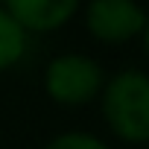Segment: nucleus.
Listing matches in <instances>:
<instances>
[{
	"label": "nucleus",
	"instance_id": "f257e3e1",
	"mask_svg": "<svg viewBox=\"0 0 149 149\" xmlns=\"http://www.w3.org/2000/svg\"><path fill=\"white\" fill-rule=\"evenodd\" d=\"M105 120L114 134L132 143L149 140V76L140 70H123L105 85Z\"/></svg>",
	"mask_w": 149,
	"mask_h": 149
},
{
	"label": "nucleus",
	"instance_id": "f03ea898",
	"mask_svg": "<svg viewBox=\"0 0 149 149\" xmlns=\"http://www.w3.org/2000/svg\"><path fill=\"white\" fill-rule=\"evenodd\" d=\"M47 94L61 105H82L102 88V70L88 56H58L50 61L44 76Z\"/></svg>",
	"mask_w": 149,
	"mask_h": 149
},
{
	"label": "nucleus",
	"instance_id": "7ed1b4c3",
	"mask_svg": "<svg viewBox=\"0 0 149 149\" xmlns=\"http://www.w3.org/2000/svg\"><path fill=\"white\" fill-rule=\"evenodd\" d=\"M85 24L94 38L105 44H123L146 26V15L134 0H91Z\"/></svg>",
	"mask_w": 149,
	"mask_h": 149
},
{
	"label": "nucleus",
	"instance_id": "20e7f679",
	"mask_svg": "<svg viewBox=\"0 0 149 149\" xmlns=\"http://www.w3.org/2000/svg\"><path fill=\"white\" fill-rule=\"evenodd\" d=\"M79 0H6V12L26 32H50L67 24L76 12Z\"/></svg>",
	"mask_w": 149,
	"mask_h": 149
},
{
	"label": "nucleus",
	"instance_id": "39448f33",
	"mask_svg": "<svg viewBox=\"0 0 149 149\" xmlns=\"http://www.w3.org/2000/svg\"><path fill=\"white\" fill-rule=\"evenodd\" d=\"M26 50V32L15 24V18L0 9V70L18 64V58Z\"/></svg>",
	"mask_w": 149,
	"mask_h": 149
},
{
	"label": "nucleus",
	"instance_id": "423d86ee",
	"mask_svg": "<svg viewBox=\"0 0 149 149\" xmlns=\"http://www.w3.org/2000/svg\"><path fill=\"white\" fill-rule=\"evenodd\" d=\"M47 149H108L102 140L91 137V134H79V132H73V134H61L56 137Z\"/></svg>",
	"mask_w": 149,
	"mask_h": 149
},
{
	"label": "nucleus",
	"instance_id": "0eeeda50",
	"mask_svg": "<svg viewBox=\"0 0 149 149\" xmlns=\"http://www.w3.org/2000/svg\"><path fill=\"white\" fill-rule=\"evenodd\" d=\"M143 44H146V53H149V21H146V26H143Z\"/></svg>",
	"mask_w": 149,
	"mask_h": 149
}]
</instances>
